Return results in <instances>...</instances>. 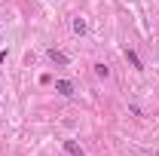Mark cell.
<instances>
[{
    "mask_svg": "<svg viewBox=\"0 0 159 156\" xmlns=\"http://www.w3.org/2000/svg\"><path fill=\"white\" fill-rule=\"evenodd\" d=\"M125 61H129L135 71H144V61L138 58V52H135V49H125Z\"/></svg>",
    "mask_w": 159,
    "mask_h": 156,
    "instance_id": "277c9868",
    "label": "cell"
},
{
    "mask_svg": "<svg viewBox=\"0 0 159 156\" xmlns=\"http://www.w3.org/2000/svg\"><path fill=\"white\" fill-rule=\"evenodd\" d=\"M3 61H6V49H0V64H3Z\"/></svg>",
    "mask_w": 159,
    "mask_h": 156,
    "instance_id": "52a82bcc",
    "label": "cell"
},
{
    "mask_svg": "<svg viewBox=\"0 0 159 156\" xmlns=\"http://www.w3.org/2000/svg\"><path fill=\"white\" fill-rule=\"evenodd\" d=\"M49 61H52V64H58V67H67V64H70V58H67L61 49H49Z\"/></svg>",
    "mask_w": 159,
    "mask_h": 156,
    "instance_id": "3957f363",
    "label": "cell"
},
{
    "mask_svg": "<svg viewBox=\"0 0 159 156\" xmlns=\"http://www.w3.org/2000/svg\"><path fill=\"white\" fill-rule=\"evenodd\" d=\"M92 67H95V77H98V80H110V64L98 61V64H92Z\"/></svg>",
    "mask_w": 159,
    "mask_h": 156,
    "instance_id": "5b68a950",
    "label": "cell"
},
{
    "mask_svg": "<svg viewBox=\"0 0 159 156\" xmlns=\"http://www.w3.org/2000/svg\"><path fill=\"white\" fill-rule=\"evenodd\" d=\"M64 150H67L70 156H86V153H83V150L77 147V141H64Z\"/></svg>",
    "mask_w": 159,
    "mask_h": 156,
    "instance_id": "8992f818",
    "label": "cell"
},
{
    "mask_svg": "<svg viewBox=\"0 0 159 156\" xmlns=\"http://www.w3.org/2000/svg\"><path fill=\"white\" fill-rule=\"evenodd\" d=\"M55 92H58L61 98H70L77 89H74V83H70V80H55Z\"/></svg>",
    "mask_w": 159,
    "mask_h": 156,
    "instance_id": "7a4b0ae2",
    "label": "cell"
},
{
    "mask_svg": "<svg viewBox=\"0 0 159 156\" xmlns=\"http://www.w3.org/2000/svg\"><path fill=\"white\" fill-rule=\"evenodd\" d=\"M153 156H159V153H153Z\"/></svg>",
    "mask_w": 159,
    "mask_h": 156,
    "instance_id": "ba28073f",
    "label": "cell"
},
{
    "mask_svg": "<svg viewBox=\"0 0 159 156\" xmlns=\"http://www.w3.org/2000/svg\"><path fill=\"white\" fill-rule=\"evenodd\" d=\"M0 19H3V16H0Z\"/></svg>",
    "mask_w": 159,
    "mask_h": 156,
    "instance_id": "9c48e42d",
    "label": "cell"
},
{
    "mask_svg": "<svg viewBox=\"0 0 159 156\" xmlns=\"http://www.w3.org/2000/svg\"><path fill=\"white\" fill-rule=\"evenodd\" d=\"M70 31H74L77 37H86V31H89V21L83 19V16H74V19H70Z\"/></svg>",
    "mask_w": 159,
    "mask_h": 156,
    "instance_id": "6da1fadb",
    "label": "cell"
}]
</instances>
